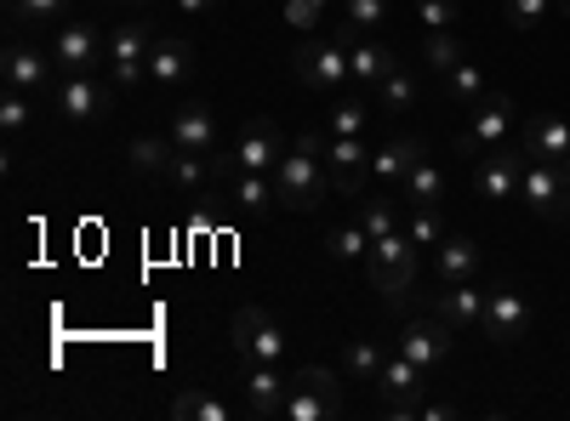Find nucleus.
<instances>
[{
  "label": "nucleus",
  "mask_w": 570,
  "mask_h": 421,
  "mask_svg": "<svg viewBox=\"0 0 570 421\" xmlns=\"http://www.w3.org/2000/svg\"><path fill=\"white\" fill-rule=\"evenodd\" d=\"M331 194H337V182H331V166H325V154H320V131H303L297 143L285 149V160L274 166V200H279V211L308 217V211H320Z\"/></svg>",
  "instance_id": "nucleus-1"
},
{
  "label": "nucleus",
  "mask_w": 570,
  "mask_h": 421,
  "mask_svg": "<svg viewBox=\"0 0 570 421\" xmlns=\"http://www.w3.org/2000/svg\"><path fill=\"white\" fill-rule=\"evenodd\" d=\"M365 268H371V285L383 291L389 308H405V302H411V285H416V245H411L405 228H394L389 240H376L371 257H365Z\"/></svg>",
  "instance_id": "nucleus-2"
},
{
  "label": "nucleus",
  "mask_w": 570,
  "mask_h": 421,
  "mask_svg": "<svg viewBox=\"0 0 570 421\" xmlns=\"http://www.w3.org/2000/svg\"><path fill=\"white\" fill-rule=\"evenodd\" d=\"M292 80L308 91H343L348 86V46L337 34H303L292 46Z\"/></svg>",
  "instance_id": "nucleus-3"
},
{
  "label": "nucleus",
  "mask_w": 570,
  "mask_h": 421,
  "mask_svg": "<svg viewBox=\"0 0 570 421\" xmlns=\"http://www.w3.org/2000/svg\"><path fill=\"white\" fill-rule=\"evenodd\" d=\"M285 149H292V143L279 137L274 120H252L228 149L212 154V171H217V177H228V171H263V177H274V166L285 160Z\"/></svg>",
  "instance_id": "nucleus-4"
},
{
  "label": "nucleus",
  "mask_w": 570,
  "mask_h": 421,
  "mask_svg": "<svg viewBox=\"0 0 570 421\" xmlns=\"http://www.w3.org/2000/svg\"><path fill=\"white\" fill-rule=\"evenodd\" d=\"M52 63H58V74H104L109 69V34L91 18H63L52 34Z\"/></svg>",
  "instance_id": "nucleus-5"
},
{
  "label": "nucleus",
  "mask_w": 570,
  "mask_h": 421,
  "mask_svg": "<svg viewBox=\"0 0 570 421\" xmlns=\"http://www.w3.org/2000/svg\"><path fill=\"white\" fill-rule=\"evenodd\" d=\"M149 52H155V29L142 23V18H120L109 29V80L120 91L149 86Z\"/></svg>",
  "instance_id": "nucleus-6"
},
{
  "label": "nucleus",
  "mask_w": 570,
  "mask_h": 421,
  "mask_svg": "<svg viewBox=\"0 0 570 421\" xmlns=\"http://www.w3.org/2000/svg\"><path fill=\"white\" fill-rule=\"evenodd\" d=\"M502 143H513V98L508 91H485V98L468 109V131L456 137V149L468 160H480L485 149H502Z\"/></svg>",
  "instance_id": "nucleus-7"
},
{
  "label": "nucleus",
  "mask_w": 570,
  "mask_h": 421,
  "mask_svg": "<svg viewBox=\"0 0 570 421\" xmlns=\"http://www.w3.org/2000/svg\"><path fill=\"white\" fill-rule=\"evenodd\" d=\"M115 80H104V74H58V86H52V103H58V114L69 120V126H91V120H104L109 109H115Z\"/></svg>",
  "instance_id": "nucleus-8"
},
{
  "label": "nucleus",
  "mask_w": 570,
  "mask_h": 421,
  "mask_svg": "<svg viewBox=\"0 0 570 421\" xmlns=\"http://www.w3.org/2000/svg\"><path fill=\"white\" fill-rule=\"evenodd\" d=\"M228 342L240 353V364H279L285 359V331L268 308H240L228 324Z\"/></svg>",
  "instance_id": "nucleus-9"
},
{
  "label": "nucleus",
  "mask_w": 570,
  "mask_h": 421,
  "mask_svg": "<svg viewBox=\"0 0 570 421\" xmlns=\"http://www.w3.org/2000/svg\"><path fill=\"white\" fill-rule=\"evenodd\" d=\"M519 194H525V206L548 222H570V177L548 160H531L525 154V171H519Z\"/></svg>",
  "instance_id": "nucleus-10"
},
{
  "label": "nucleus",
  "mask_w": 570,
  "mask_h": 421,
  "mask_svg": "<svg viewBox=\"0 0 570 421\" xmlns=\"http://www.w3.org/2000/svg\"><path fill=\"white\" fill-rule=\"evenodd\" d=\"M371 388L383 393V410H389V415H400V421H405V415H422L416 393L428 388V370H422V364H411V359L394 348V353L383 359V370H376V382H371Z\"/></svg>",
  "instance_id": "nucleus-11"
},
{
  "label": "nucleus",
  "mask_w": 570,
  "mask_h": 421,
  "mask_svg": "<svg viewBox=\"0 0 570 421\" xmlns=\"http://www.w3.org/2000/svg\"><path fill=\"white\" fill-rule=\"evenodd\" d=\"M320 154H325V166H331V182H337V194H365V189H376L371 182V149L360 143V137H320Z\"/></svg>",
  "instance_id": "nucleus-12"
},
{
  "label": "nucleus",
  "mask_w": 570,
  "mask_h": 421,
  "mask_svg": "<svg viewBox=\"0 0 570 421\" xmlns=\"http://www.w3.org/2000/svg\"><path fill=\"white\" fill-rule=\"evenodd\" d=\"M519 171H525V149L519 143L485 149L473 160V189H480V200H519Z\"/></svg>",
  "instance_id": "nucleus-13"
},
{
  "label": "nucleus",
  "mask_w": 570,
  "mask_h": 421,
  "mask_svg": "<svg viewBox=\"0 0 570 421\" xmlns=\"http://www.w3.org/2000/svg\"><path fill=\"white\" fill-rule=\"evenodd\" d=\"M0 86L29 91V98H35V91H46V86H58V63H52V52L12 40V46H7V58H0Z\"/></svg>",
  "instance_id": "nucleus-14"
},
{
  "label": "nucleus",
  "mask_w": 570,
  "mask_h": 421,
  "mask_svg": "<svg viewBox=\"0 0 570 421\" xmlns=\"http://www.w3.org/2000/svg\"><path fill=\"white\" fill-rule=\"evenodd\" d=\"M400 353L434 377V370L451 359V324H445L440 313H434V319H405V324H400Z\"/></svg>",
  "instance_id": "nucleus-15"
},
{
  "label": "nucleus",
  "mask_w": 570,
  "mask_h": 421,
  "mask_svg": "<svg viewBox=\"0 0 570 421\" xmlns=\"http://www.w3.org/2000/svg\"><path fill=\"white\" fill-rule=\"evenodd\" d=\"M240 393H246L240 415H252V421H268V415H279V410H285V393H292V377H279V364H246V370H240Z\"/></svg>",
  "instance_id": "nucleus-16"
},
{
  "label": "nucleus",
  "mask_w": 570,
  "mask_h": 421,
  "mask_svg": "<svg viewBox=\"0 0 570 421\" xmlns=\"http://www.w3.org/2000/svg\"><path fill=\"white\" fill-rule=\"evenodd\" d=\"M519 149H525L531 160L564 166V160H570V120H564V114H553V109L531 114L525 126H519Z\"/></svg>",
  "instance_id": "nucleus-17"
},
{
  "label": "nucleus",
  "mask_w": 570,
  "mask_h": 421,
  "mask_svg": "<svg viewBox=\"0 0 570 421\" xmlns=\"http://www.w3.org/2000/svg\"><path fill=\"white\" fill-rule=\"evenodd\" d=\"M171 149L212 160V154H217V109H212V103H183V109L171 114Z\"/></svg>",
  "instance_id": "nucleus-18"
},
{
  "label": "nucleus",
  "mask_w": 570,
  "mask_h": 421,
  "mask_svg": "<svg viewBox=\"0 0 570 421\" xmlns=\"http://www.w3.org/2000/svg\"><path fill=\"white\" fill-rule=\"evenodd\" d=\"M525 324H531V302L525 297H519L513 285H497L491 297H485V337L491 342H519V337H525Z\"/></svg>",
  "instance_id": "nucleus-19"
},
{
  "label": "nucleus",
  "mask_w": 570,
  "mask_h": 421,
  "mask_svg": "<svg viewBox=\"0 0 570 421\" xmlns=\"http://www.w3.org/2000/svg\"><path fill=\"white\" fill-rule=\"evenodd\" d=\"M217 194L228 200L234 217H263L268 206H279L274 200V177H263V171H228V177H217Z\"/></svg>",
  "instance_id": "nucleus-20"
},
{
  "label": "nucleus",
  "mask_w": 570,
  "mask_h": 421,
  "mask_svg": "<svg viewBox=\"0 0 570 421\" xmlns=\"http://www.w3.org/2000/svg\"><path fill=\"white\" fill-rule=\"evenodd\" d=\"M416 160H422V137H389L383 149H371V182L389 189V194H400V182L411 177Z\"/></svg>",
  "instance_id": "nucleus-21"
},
{
  "label": "nucleus",
  "mask_w": 570,
  "mask_h": 421,
  "mask_svg": "<svg viewBox=\"0 0 570 421\" xmlns=\"http://www.w3.org/2000/svg\"><path fill=\"white\" fill-rule=\"evenodd\" d=\"M188 74H195V46H188L183 34H155V52H149V86L171 91V86H183Z\"/></svg>",
  "instance_id": "nucleus-22"
},
{
  "label": "nucleus",
  "mask_w": 570,
  "mask_h": 421,
  "mask_svg": "<svg viewBox=\"0 0 570 421\" xmlns=\"http://www.w3.org/2000/svg\"><path fill=\"white\" fill-rule=\"evenodd\" d=\"M394 69H400V52L389 40H371V34L348 40V80L354 86H376V80H389Z\"/></svg>",
  "instance_id": "nucleus-23"
},
{
  "label": "nucleus",
  "mask_w": 570,
  "mask_h": 421,
  "mask_svg": "<svg viewBox=\"0 0 570 421\" xmlns=\"http://www.w3.org/2000/svg\"><path fill=\"white\" fill-rule=\"evenodd\" d=\"M485 297H491V291H480L473 279H462V285H445V291H440V319L451 324V331H480V324H485Z\"/></svg>",
  "instance_id": "nucleus-24"
},
{
  "label": "nucleus",
  "mask_w": 570,
  "mask_h": 421,
  "mask_svg": "<svg viewBox=\"0 0 570 421\" xmlns=\"http://www.w3.org/2000/svg\"><path fill=\"white\" fill-rule=\"evenodd\" d=\"M434 273L440 285H462V279L480 273V245L468 240V233H445V240L434 245Z\"/></svg>",
  "instance_id": "nucleus-25"
},
{
  "label": "nucleus",
  "mask_w": 570,
  "mask_h": 421,
  "mask_svg": "<svg viewBox=\"0 0 570 421\" xmlns=\"http://www.w3.org/2000/svg\"><path fill=\"white\" fill-rule=\"evenodd\" d=\"M400 200H405V206H440V200H445V171L422 154V160L411 166V177L400 182Z\"/></svg>",
  "instance_id": "nucleus-26"
},
{
  "label": "nucleus",
  "mask_w": 570,
  "mask_h": 421,
  "mask_svg": "<svg viewBox=\"0 0 570 421\" xmlns=\"http://www.w3.org/2000/svg\"><path fill=\"white\" fill-rule=\"evenodd\" d=\"M171 137H131V143H126V166L137 171V177H166V166H171Z\"/></svg>",
  "instance_id": "nucleus-27"
},
{
  "label": "nucleus",
  "mask_w": 570,
  "mask_h": 421,
  "mask_svg": "<svg viewBox=\"0 0 570 421\" xmlns=\"http://www.w3.org/2000/svg\"><path fill=\"white\" fill-rule=\"evenodd\" d=\"M371 98H376V109H383V114H400V109H416L422 86H416V74L400 63L389 80H376V86H371Z\"/></svg>",
  "instance_id": "nucleus-28"
},
{
  "label": "nucleus",
  "mask_w": 570,
  "mask_h": 421,
  "mask_svg": "<svg viewBox=\"0 0 570 421\" xmlns=\"http://www.w3.org/2000/svg\"><path fill=\"white\" fill-rule=\"evenodd\" d=\"M75 0H7V23L18 29H40V23H63Z\"/></svg>",
  "instance_id": "nucleus-29"
},
{
  "label": "nucleus",
  "mask_w": 570,
  "mask_h": 421,
  "mask_svg": "<svg viewBox=\"0 0 570 421\" xmlns=\"http://www.w3.org/2000/svg\"><path fill=\"white\" fill-rule=\"evenodd\" d=\"M383 359H389V348L376 342V337H354V342L343 348V377H348V382H376Z\"/></svg>",
  "instance_id": "nucleus-30"
},
{
  "label": "nucleus",
  "mask_w": 570,
  "mask_h": 421,
  "mask_svg": "<svg viewBox=\"0 0 570 421\" xmlns=\"http://www.w3.org/2000/svg\"><path fill=\"white\" fill-rule=\"evenodd\" d=\"M371 245H376V240L365 233V222H360V217L325 233V257H331V262H365V257H371Z\"/></svg>",
  "instance_id": "nucleus-31"
},
{
  "label": "nucleus",
  "mask_w": 570,
  "mask_h": 421,
  "mask_svg": "<svg viewBox=\"0 0 570 421\" xmlns=\"http://www.w3.org/2000/svg\"><path fill=\"white\" fill-rule=\"evenodd\" d=\"M29 126H35V98H29V91H0V131H7V143L18 149L23 143V137H29Z\"/></svg>",
  "instance_id": "nucleus-32"
},
{
  "label": "nucleus",
  "mask_w": 570,
  "mask_h": 421,
  "mask_svg": "<svg viewBox=\"0 0 570 421\" xmlns=\"http://www.w3.org/2000/svg\"><path fill=\"white\" fill-rule=\"evenodd\" d=\"M485 91H491V86H485L480 63H468V58H462L451 74H445V103H451V109H473V103L485 98Z\"/></svg>",
  "instance_id": "nucleus-33"
},
{
  "label": "nucleus",
  "mask_w": 570,
  "mask_h": 421,
  "mask_svg": "<svg viewBox=\"0 0 570 421\" xmlns=\"http://www.w3.org/2000/svg\"><path fill=\"white\" fill-rule=\"evenodd\" d=\"M416 52H422V63L434 69V74H451V69L462 63V40H456L451 29H422V46H416Z\"/></svg>",
  "instance_id": "nucleus-34"
},
{
  "label": "nucleus",
  "mask_w": 570,
  "mask_h": 421,
  "mask_svg": "<svg viewBox=\"0 0 570 421\" xmlns=\"http://www.w3.org/2000/svg\"><path fill=\"white\" fill-rule=\"evenodd\" d=\"M360 222H365V233H371V240H389V233L400 228L389 189H365V194H360Z\"/></svg>",
  "instance_id": "nucleus-35"
},
{
  "label": "nucleus",
  "mask_w": 570,
  "mask_h": 421,
  "mask_svg": "<svg viewBox=\"0 0 570 421\" xmlns=\"http://www.w3.org/2000/svg\"><path fill=\"white\" fill-rule=\"evenodd\" d=\"M171 415L177 421H228L234 410L217 399V393H200V388H183L177 399H171Z\"/></svg>",
  "instance_id": "nucleus-36"
},
{
  "label": "nucleus",
  "mask_w": 570,
  "mask_h": 421,
  "mask_svg": "<svg viewBox=\"0 0 570 421\" xmlns=\"http://www.w3.org/2000/svg\"><path fill=\"white\" fill-rule=\"evenodd\" d=\"M206 177H217V171H212V160H200V154H183V149H177L160 182H171V189H183V194H188V189H200Z\"/></svg>",
  "instance_id": "nucleus-37"
},
{
  "label": "nucleus",
  "mask_w": 570,
  "mask_h": 421,
  "mask_svg": "<svg viewBox=\"0 0 570 421\" xmlns=\"http://www.w3.org/2000/svg\"><path fill=\"white\" fill-rule=\"evenodd\" d=\"M405 233H411V245L428 251V245H440L445 240V222H440V206H411L405 217Z\"/></svg>",
  "instance_id": "nucleus-38"
},
{
  "label": "nucleus",
  "mask_w": 570,
  "mask_h": 421,
  "mask_svg": "<svg viewBox=\"0 0 570 421\" xmlns=\"http://www.w3.org/2000/svg\"><path fill=\"white\" fill-rule=\"evenodd\" d=\"M343 23H354L360 34H376V29H383L389 23V12H394V0H343Z\"/></svg>",
  "instance_id": "nucleus-39"
},
{
  "label": "nucleus",
  "mask_w": 570,
  "mask_h": 421,
  "mask_svg": "<svg viewBox=\"0 0 570 421\" xmlns=\"http://www.w3.org/2000/svg\"><path fill=\"white\" fill-rule=\"evenodd\" d=\"M371 114H376V109H365V103H354V98H343V103H331V114H325V126H331V137H360Z\"/></svg>",
  "instance_id": "nucleus-40"
},
{
  "label": "nucleus",
  "mask_w": 570,
  "mask_h": 421,
  "mask_svg": "<svg viewBox=\"0 0 570 421\" xmlns=\"http://www.w3.org/2000/svg\"><path fill=\"white\" fill-rule=\"evenodd\" d=\"M325 18V0H285V23H292L297 34H314Z\"/></svg>",
  "instance_id": "nucleus-41"
},
{
  "label": "nucleus",
  "mask_w": 570,
  "mask_h": 421,
  "mask_svg": "<svg viewBox=\"0 0 570 421\" xmlns=\"http://www.w3.org/2000/svg\"><path fill=\"white\" fill-rule=\"evenodd\" d=\"M411 12H416L422 29H451L456 23V0H416Z\"/></svg>",
  "instance_id": "nucleus-42"
},
{
  "label": "nucleus",
  "mask_w": 570,
  "mask_h": 421,
  "mask_svg": "<svg viewBox=\"0 0 570 421\" xmlns=\"http://www.w3.org/2000/svg\"><path fill=\"white\" fill-rule=\"evenodd\" d=\"M553 12V0H508V23L513 29H537Z\"/></svg>",
  "instance_id": "nucleus-43"
},
{
  "label": "nucleus",
  "mask_w": 570,
  "mask_h": 421,
  "mask_svg": "<svg viewBox=\"0 0 570 421\" xmlns=\"http://www.w3.org/2000/svg\"><path fill=\"white\" fill-rule=\"evenodd\" d=\"M217 7H223V0H177L183 18H217Z\"/></svg>",
  "instance_id": "nucleus-44"
},
{
  "label": "nucleus",
  "mask_w": 570,
  "mask_h": 421,
  "mask_svg": "<svg viewBox=\"0 0 570 421\" xmlns=\"http://www.w3.org/2000/svg\"><path fill=\"white\" fill-rule=\"evenodd\" d=\"M422 415H428V421H456V404L434 399V404H422Z\"/></svg>",
  "instance_id": "nucleus-45"
},
{
  "label": "nucleus",
  "mask_w": 570,
  "mask_h": 421,
  "mask_svg": "<svg viewBox=\"0 0 570 421\" xmlns=\"http://www.w3.org/2000/svg\"><path fill=\"white\" fill-rule=\"evenodd\" d=\"M109 7H142V0H109Z\"/></svg>",
  "instance_id": "nucleus-46"
},
{
  "label": "nucleus",
  "mask_w": 570,
  "mask_h": 421,
  "mask_svg": "<svg viewBox=\"0 0 570 421\" xmlns=\"http://www.w3.org/2000/svg\"><path fill=\"white\" fill-rule=\"evenodd\" d=\"M559 12H570V0H559Z\"/></svg>",
  "instance_id": "nucleus-47"
}]
</instances>
